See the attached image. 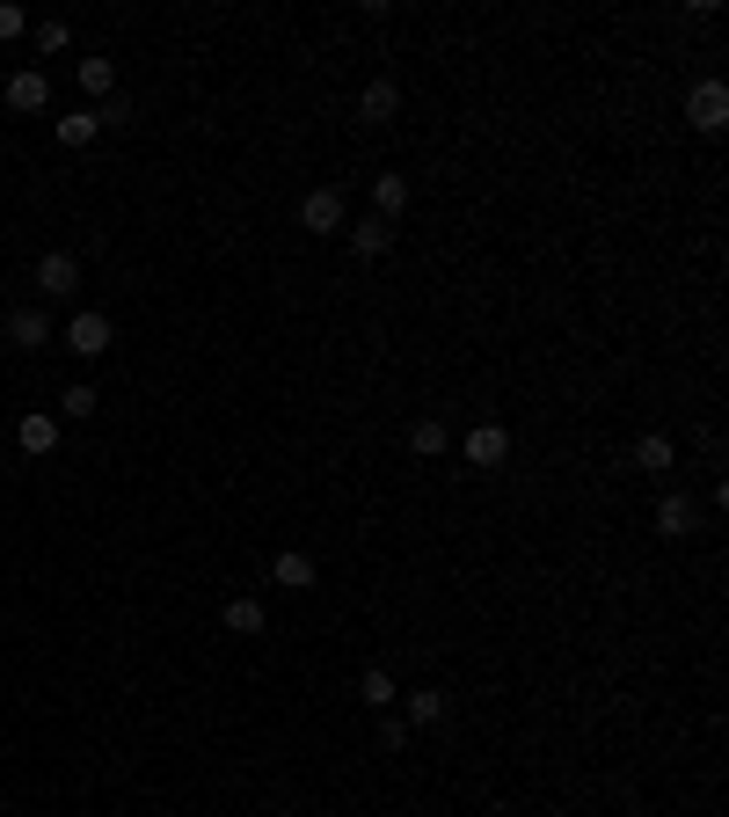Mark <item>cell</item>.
I'll list each match as a JSON object with an SVG mask.
<instances>
[{"mask_svg": "<svg viewBox=\"0 0 729 817\" xmlns=\"http://www.w3.org/2000/svg\"><path fill=\"white\" fill-rule=\"evenodd\" d=\"M299 226H307V234H343V226H350V205H343V191H336V183L307 191V197H299Z\"/></svg>", "mask_w": 729, "mask_h": 817, "instance_id": "6da1fadb", "label": "cell"}, {"mask_svg": "<svg viewBox=\"0 0 729 817\" xmlns=\"http://www.w3.org/2000/svg\"><path fill=\"white\" fill-rule=\"evenodd\" d=\"M110 344H117V329H110V314L81 307V314L66 321V350H73V358H103Z\"/></svg>", "mask_w": 729, "mask_h": 817, "instance_id": "7a4b0ae2", "label": "cell"}, {"mask_svg": "<svg viewBox=\"0 0 729 817\" xmlns=\"http://www.w3.org/2000/svg\"><path fill=\"white\" fill-rule=\"evenodd\" d=\"M0 95H8V110H22V118H37V110L52 103V73H44V67H16V73H8V88H0Z\"/></svg>", "mask_w": 729, "mask_h": 817, "instance_id": "3957f363", "label": "cell"}, {"mask_svg": "<svg viewBox=\"0 0 729 817\" xmlns=\"http://www.w3.org/2000/svg\"><path fill=\"white\" fill-rule=\"evenodd\" d=\"M73 285H81V256H66V248H44V256H37V293H44V299H66Z\"/></svg>", "mask_w": 729, "mask_h": 817, "instance_id": "277c9868", "label": "cell"}, {"mask_svg": "<svg viewBox=\"0 0 729 817\" xmlns=\"http://www.w3.org/2000/svg\"><path fill=\"white\" fill-rule=\"evenodd\" d=\"M686 118H694V132H722V124H729V88L700 81L694 95H686Z\"/></svg>", "mask_w": 729, "mask_h": 817, "instance_id": "5b68a950", "label": "cell"}, {"mask_svg": "<svg viewBox=\"0 0 729 817\" xmlns=\"http://www.w3.org/2000/svg\"><path fill=\"white\" fill-rule=\"evenodd\" d=\"M394 118H401V88H394V73H380V81L358 95V124L380 132V124H394Z\"/></svg>", "mask_w": 729, "mask_h": 817, "instance_id": "8992f818", "label": "cell"}, {"mask_svg": "<svg viewBox=\"0 0 729 817\" xmlns=\"http://www.w3.org/2000/svg\"><path fill=\"white\" fill-rule=\"evenodd\" d=\"M16 446L30 452V460H52V452H59V417H52V409H30V417L16 423Z\"/></svg>", "mask_w": 729, "mask_h": 817, "instance_id": "52a82bcc", "label": "cell"}, {"mask_svg": "<svg viewBox=\"0 0 729 817\" xmlns=\"http://www.w3.org/2000/svg\"><path fill=\"white\" fill-rule=\"evenodd\" d=\"M343 234H350V248H358L364 263H380L387 248H394V219H380V212H364V219H350Z\"/></svg>", "mask_w": 729, "mask_h": 817, "instance_id": "ba28073f", "label": "cell"}, {"mask_svg": "<svg viewBox=\"0 0 729 817\" xmlns=\"http://www.w3.org/2000/svg\"><path fill=\"white\" fill-rule=\"evenodd\" d=\"M8 344H16V350H44V344H52V314H44V307H16V314H8Z\"/></svg>", "mask_w": 729, "mask_h": 817, "instance_id": "9c48e42d", "label": "cell"}, {"mask_svg": "<svg viewBox=\"0 0 729 817\" xmlns=\"http://www.w3.org/2000/svg\"><path fill=\"white\" fill-rule=\"evenodd\" d=\"M504 452H511L504 423H474L468 431V468H504Z\"/></svg>", "mask_w": 729, "mask_h": 817, "instance_id": "30bf717a", "label": "cell"}, {"mask_svg": "<svg viewBox=\"0 0 729 817\" xmlns=\"http://www.w3.org/2000/svg\"><path fill=\"white\" fill-rule=\"evenodd\" d=\"M270 584H278V592H314V555L278 548V555H270Z\"/></svg>", "mask_w": 729, "mask_h": 817, "instance_id": "8fae6325", "label": "cell"}, {"mask_svg": "<svg viewBox=\"0 0 729 817\" xmlns=\"http://www.w3.org/2000/svg\"><path fill=\"white\" fill-rule=\"evenodd\" d=\"M219 627H226V635H263V599H226V606H219Z\"/></svg>", "mask_w": 729, "mask_h": 817, "instance_id": "7c38bea8", "label": "cell"}, {"mask_svg": "<svg viewBox=\"0 0 729 817\" xmlns=\"http://www.w3.org/2000/svg\"><path fill=\"white\" fill-rule=\"evenodd\" d=\"M657 533H664V540H686V533H700V511L686 504V497H664V504H657Z\"/></svg>", "mask_w": 729, "mask_h": 817, "instance_id": "4fadbf2b", "label": "cell"}, {"mask_svg": "<svg viewBox=\"0 0 729 817\" xmlns=\"http://www.w3.org/2000/svg\"><path fill=\"white\" fill-rule=\"evenodd\" d=\"M445 446H452L445 417H417V423H409V452H417V460H438Z\"/></svg>", "mask_w": 729, "mask_h": 817, "instance_id": "5bb4252c", "label": "cell"}, {"mask_svg": "<svg viewBox=\"0 0 729 817\" xmlns=\"http://www.w3.org/2000/svg\"><path fill=\"white\" fill-rule=\"evenodd\" d=\"M671 460H678V446H671V438H664V431L635 438V468H643V474H664V468H671Z\"/></svg>", "mask_w": 729, "mask_h": 817, "instance_id": "9a60e30c", "label": "cell"}, {"mask_svg": "<svg viewBox=\"0 0 729 817\" xmlns=\"http://www.w3.org/2000/svg\"><path fill=\"white\" fill-rule=\"evenodd\" d=\"M401 205H409V175H380V183H372V212H380V219H401Z\"/></svg>", "mask_w": 729, "mask_h": 817, "instance_id": "2e32d148", "label": "cell"}, {"mask_svg": "<svg viewBox=\"0 0 729 817\" xmlns=\"http://www.w3.org/2000/svg\"><path fill=\"white\" fill-rule=\"evenodd\" d=\"M81 88L95 103H110V88H117V59H81Z\"/></svg>", "mask_w": 729, "mask_h": 817, "instance_id": "e0dca14e", "label": "cell"}, {"mask_svg": "<svg viewBox=\"0 0 729 817\" xmlns=\"http://www.w3.org/2000/svg\"><path fill=\"white\" fill-rule=\"evenodd\" d=\"M401 723H423V731H431V723H445V694H438V686H417V694H409V715H401Z\"/></svg>", "mask_w": 729, "mask_h": 817, "instance_id": "ac0fdd59", "label": "cell"}, {"mask_svg": "<svg viewBox=\"0 0 729 817\" xmlns=\"http://www.w3.org/2000/svg\"><path fill=\"white\" fill-rule=\"evenodd\" d=\"M358 701H364V708H380V715H387V708H394V678H387L380 664H372V672L358 678Z\"/></svg>", "mask_w": 729, "mask_h": 817, "instance_id": "d6986e66", "label": "cell"}, {"mask_svg": "<svg viewBox=\"0 0 729 817\" xmlns=\"http://www.w3.org/2000/svg\"><path fill=\"white\" fill-rule=\"evenodd\" d=\"M95 132H103V118H95V110H73V118H59V146H88Z\"/></svg>", "mask_w": 729, "mask_h": 817, "instance_id": "ffe728a7", "label": "cell"}, {"mask_svg": "<svg viewBox=\"0 0 729 817\" xmlns=\"http://www.w3.org/2000/svg\"><path fill=\"white\" fill-rule=\"evenodd\" d=\"M59 417H95V387H88V380H73L66 395H59Z\"/></svg>", "mask_w": 729, "mask_h": 817, "instance_id": "44dd1931", "label": "cell"}, {"mask_svg": "<svg viewBox=\"0 0 729 817\" xmlns=\"http://www.w3.org/2000/svg\"><path fill=\"white\" fill-rule=\"evenodd\" d=\"M30 44L37 52H66V22H30Z\"/></svg>", "mask_w": 729, "mask_h": 817, "instance_id": "7402d4cb", "label": "cell"}, {"mask_svg": "<svg viewBox=\"0 0 729 817\" xmlns=\"http://www.w3.org/2000/svg\"><path fill=\"white\" fill-rule=\"evenodd\" d=\"M16 37H30V16H22L16 0H0V44H16Z\"/></svg>", "mask_w": 729, "mask_h": 817, "instance_id": "603a6c76", "label": "cell"}, {"mask_svg": "<svg viewBox=\"0 0 729 817\" xmlns=\"http://www.w3.org/2000/svg\"><path fill=\"white\" fill-rule=\"evenodd\" d=\"M380 745H387V752H401V745H409V723H401V715H394V708H387V715H380Z\"/></svg>", "mask_w": 729, "mask_h": 817, "instance_id": "cb8c5ba5", "label": "cell"}, {"mask_svg": "<svg viewBox=\"0 0 729 817\" xmlns=\"http://www.w3.org/2000/svg\"><path fill=\"white\" fill-rule=\"evenodd\" d=\"M95 118H103V124H132V103H124V95H110V103H95Z\"/></svg>", "mask_w": 729, "mask_h": 817, "instance_id": "d4e9b609", "label": "cell"}, {"mask_svg": "<svg viewBox=\"0 0 729 817\" xmlns=\"http://www.w3.org/2000/svg\"><path fill=\"white\" fill-rule=\"evenodd\" d=\"M278 817H292V810H278Z\"/></svg>", "mask_w": 729, "mask_h": 817, "instance_id": "484cf974", "label": "cell"}]
</instances>
